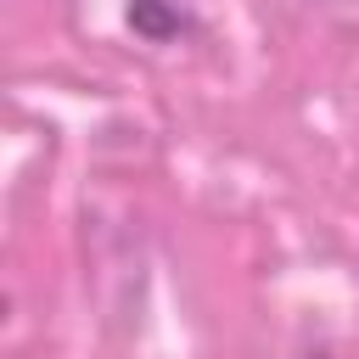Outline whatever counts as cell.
I'll use <instances>...</instances> for the list:
<instances>
[{
	"mask_svg": "<svg viewBox=\"0 0 359 359\" xmlns=\"http://www.w3.org/2000/svg\"><path fill=\"white\" fill-rule=\"evenodd\" d=\"M129 28L146 39V45H168V39H180L185 28H191V11L180 6V0H129Z\"/></svg>",
	"mask_w": 359,
	"mask_h": 359,
	"instance_id": "cell-1",
	"label": "cell"
}]
</instances>
